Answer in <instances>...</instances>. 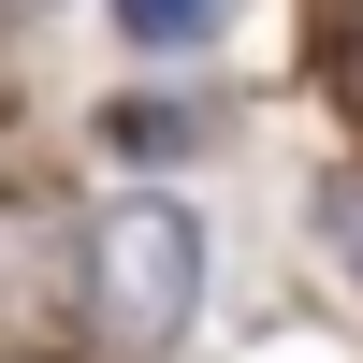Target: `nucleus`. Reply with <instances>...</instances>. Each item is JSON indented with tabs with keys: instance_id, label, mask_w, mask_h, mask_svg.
<instances>
[{
	"instance_id": "obj_6",
	"label": "nucleus",
	"mask_w": 363,
	"mask_h": 363,
	"mask_svg": "<svg viewBox=\"0 0 363 363\" xmlns=\"http://www.w3.org/2000/svg\"><path fill=\"white\" fill-rule=\"evenodd\" d=\"M335 87H349V102H363V44H349V58H335Z\"/></svg>"
},
{
	"instance_id": "obj_2",
	"label": "nucleus",
	"mask_w": 363,
	"mask_h": 363,
	"mask_svg": "<svg viewBox=\"0 0 363 363\" xmlns=\"http://www.w3.org/2000/svg\"><path fill=\"white\" fill-rule=\"evenodd\" d=\"M87 320V233L58 189H0V349H58Z\"/></svg>"
},
{
	"instance_id": "obj_7",
	"label": "nucleus",
	"mask_w": 363,
	"mask_h": 363,
	"mask_svg": "<svg viewBox=\"0 0 363 363\" xmlns=\"http://www.w3.org/2000/svg\"><path fill=\"white\" fill-rule=\"evenodd\" d=\"M0 102H15V58H0Z\"/></svg>"
},
{
	"instance_id": "obj_3",
	"label": "nucleus",
	"mask_w": 363,
	"mask_h": 363,
	"mask_svg": "<svg viewBox=\"0 0 363 363\" xmlns=\"http://www.w3.org/2000/svg\"><path fill=\"white\" fill-rule=\"evenodd\" d=\"M102 145L116 160H189V145H218V102H174V87H131V102H102Z\"/></svg>"
},
{
	"instance_id": "obj_1",
	"label": "nucleus",
	"mask_w": 363,
	"mask_h": 363,
	"mask_svg": "<svg viewBox=\"0 0 363 363\" xmlns=\"http://www.w3.org/2000/svg\"><path fill=\"white\" fill-rule=\"evenodd\" d=\"M189 306H203V218L174 189L102 203L87 218V320L116 349H160V335H189Z\"/></svg>"
},
{
	"instance_id": "obj_4",
	"label": "nucleus",
	"mask_w": 363,
	"mask_h": 363,
	"mask_svg": "<svg viewBox=\"0 0 363 363\" xmlns=\"http://www.w3.org/2000/svg\"><path fill=\"white\" fill-rule=\"evenodd\" d=\"M116 29H131V58H189L218 44V0H116Z\"/></svg>"
},
{
	"instance_id": "obj_5",
	"label": "nucleus",
	"mask_w": 363,
	"mask_h": 363,
	"mask_svg": "<svg viewBox=\"0 0 363 363\" xmlns=\"http://www.w3.org/2000/svg\"><path fill=\"white\" fill-rule=\"evenodd\" d=\"M320 233H335V262L363 277V174H320Z\"/></svg>"
}]
</instances>
